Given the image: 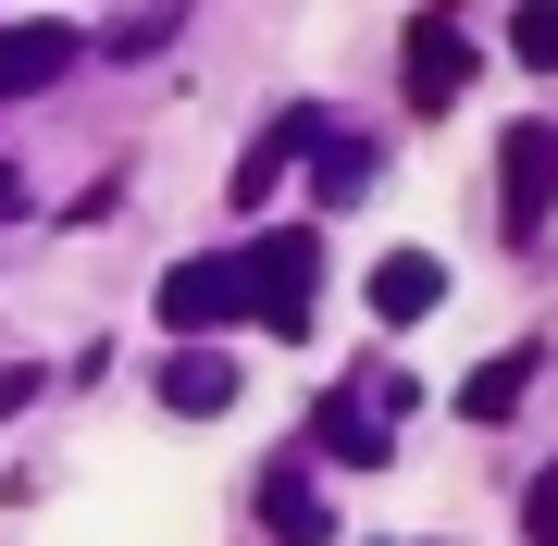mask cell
Here are the masks:
<instances>
[{
  "label": "cell",
  "instance_id": "cell-1",
  "mask_svg": "<svg viewBox=\"0 0 558 546\" xmlns=\"http://www.w3.org/2000/svg\"><path fill=\"white\" fill-rule=\"evenodd\" d=\"M236 274H248V324L299 336V324H311V286H323V248L299 236V223H286V236H260V248H248Z\"/></svg>",
  "mask_w": 558,
  "mask_h": 546
},
{
  "label": "cell",
  "instance_id": "cell-2",
  "mask_svg": "<svg viewBox=\"0 0 558 546\" xmlns=\"http://www.w3.org/2000/svg\"><path fill=\"white\" fill-rule=\"evenodd\" d=\"M497 211H509V236H534L558 211V124H509L497 137Z\"/></svg>",
  "mask_w": 558,
  "mask_h": 546
},
{
  "label": "cell",
  "instance_id": "cell-3",
  "mask_svg": "<svg viewBox=\"0 0 558 546\" xmlns=\"http://www.w3.org/2000/svg\"><path fill=\"white\" fill-rule=\"evenodd\" d=\"M236 311H248V274L236 262H174V274H161V324H174V336H223Z\"/></svg>",
  "mask_w": 558,
  "mask_h": 546
},
{
  "label": "cell",
  "instance_id": "cell-4",
  "mask_svg": "<svg viewBox=\"0 0 558 546\" xmlns=\"http://www.w3.org/2000/svg\"><path fill=\"white\" fill-rule=\"evenodd\" d=\"M75 75V25H0V100H38Z\"/></svg>",
  "mask_w": 558,
  "mask_h": 546
},
{
  "label": "cell",
  "instance_id": "cell-5",
  "mask_svg": "<svg viewBox=\"0 0 558 546\" xmlns=\"http://www.w3.org/2000/svg\"><path fill=\"white\" fill-rule=\"evenodd\" d=\"M398 75H410V100H422V112H447V100H459V75H472V38H459L447 13H422V25H410V62H398Z\"/></svg>",
  "mask_w": 558,
  "mask_h": 546
},
{
  "label": "cell",
  "instance_id": "cell-6",
  "mask_svg": "<svg viewBox=\"0 0 558 546\" xmlns=\"http://www.w3.org/2000/svg\"><path fill=\"white\" fill-rule=\"evenodd\" d=\"M311 137H323V112H311V100L260 124V137H248V162H236V211H260V199H274V186H286V162H299Z\"/></svg>",
  "mask_w": 558,
  "mask_h": 546
},
{
  "label": "cell",
  "instance_id": "cell-7",
  "mask_svg": "<svg viewBox=\"0 0 558 546\" xmlns=\"http://www.w3.org/2000/svg\"><path fill=\"white\" fill-rule=\"evenodd\" d=\"M161 410H186V423H211V410H236V361L186 336L174 361H161Z\"/></svg>",
  "mask_w": 558,
  "mask_h": 546
},
{
  "label": "cell",
  "instance_id": "cell-8",
  "mask_svg": "<svg viewBox=\"0 0 558 546\" xmlns=\"http://www.w3.org/2000/svg\"><path fill=\"white\" fill-rule=\"evenodd\" d=\"M435 299H447V262H435V248H385V262H373V311H385V324H422Z\"/></svg>",
  "mask_w": 558,
  "mask_h": 546
},
{
  "label": "cell",
  "instance_id": "cell-9",
  "mask_svg": "<svg viewBox=\"0 0 558 546\" xmlns=\"http://www.w3.org/2000/svg\"><path fill=\"white\" fill-rule=\"evenodd\" d=\"M260 522H274V546H323L336 534L323 497H311V472H260Z\"/></svg>",
  "mask_w": 558,
  "mask_h": 546
},
{
  "label": "cell",
  "instance_id": "cell-10",
  "mask_svg": "<svg viewBox=\"0 0 558 546\" xmlns=\"http://www.w3.org/2000/svg\"><path fill=\"white\" fill-rule=\"evenodd\" d=\"M521 385H534V348H497V361L459 385V410H472V423H509V410H521Z\"/></svg>",
  "mask_w": 558,
  "mask_h": 546
},
{
  "label": "cell",
  "instance_id": "cell-11",
  "mask_svg": "<svg viewBox=\"0 0 558 546\" xmlns=\"http://www.w3.org/2000/svg\"><path fill=\"white\" fill-rule=\"evenodd\" d=\"M323 460H385V410H360V385H348V398H323Z\"/></svg>",
  "mask_w": 558,
  "mask_h": 546
},
{
  "label": "cell",
  "instance_id": "cell-12",
  "mask_svg": "<svg viewBox=\"0 0 558 546\" xmlns=\"http://www.w3.org/2000/svg\"><path fill=\"white\" fill-rule=\"evenodd\" d=\"M323 149V199H360V186H373V149L360 137H311Z\"/></svg>",
  "mask_w": 558,
  "mask_h": 546
},
{
  "label": "cell",
  "instance_id": "cell-13",
  "mask_svg": "<svg viewBox=\"0 0 558 546\" xmlns=\"http://www.w3.org/2000/svg\"><path fill=\"white\" fill-rule=\"evenodd\" d=\"M509 50L534 62V75H558V0H521V25H509Z\"/></svg>",
  "mask_w": 558,
  "mask_h": 546
},
{
  "label": "cell",
  "instance_id": "cell-14",
  "mask_svg": "<svg viewBox=\"0 0 558 546\" xmlns=\"http://www.w3.org/2000/svg\"><path fill=\"white\" fill-rule=\"evenodd\" d=\"M521 522H534V546H558V472H534V497H521Z\"/></svg>",
  "mask_w": 558,
  "mask_h": 546
}]
</instances>
